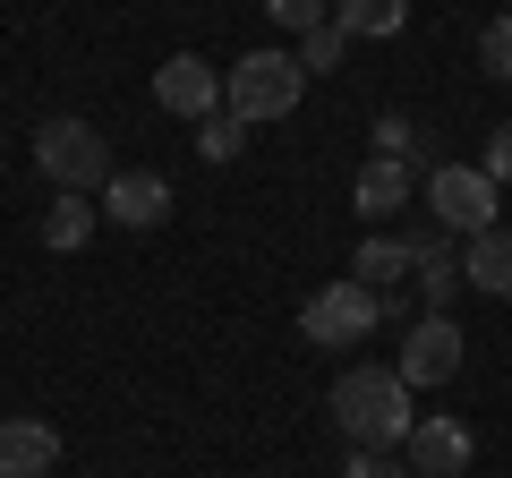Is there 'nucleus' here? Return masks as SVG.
I'll return each instance as SVG.
<instances>
[{
	"mask_svg": "<svg viewBox=\"0 0 512 478\" xmlns=\"http://www.w3.org/2000/svg\"><path fill=\"white\" fill-rule=\"evenodd\" d=\"M333 427L350 436V453H402V436L419 427V410H410V385H402V368H342L333 376Z\"/></svg>",
	"mask_w": 512,
	"mask_h": 478,
	"instance_id": "f257e3e1",
	"label": "nucleus"
},
{
	"mask_svg": "<svg viewBox=\"0 0 512 478\" xmlns=\"http://www.w3.org/2000/svg\"><path fill=\"white\" fill-rule=\"evenodd\" d=\"M35 171L52 180V197H103L111 180V146L94 120H77V111H52L35 129Z\"/></svg>",
	"mask_w": 512,
	"mask_h": 478,
	"instance_id": "f03ea898",
	"label": "nucleus"
},
{
	"mask_svg": "<svg viewBox=\"0 0 512 478\" xmlns=\"http://www.w3.org/2000/svg\"><path fill=\"white\" fill-rule=\"evenodd\" d=\"M299 94H308V69H299V52H239L231 69H222V111H239V120H291Z\"/></svg>",
	"mask_w": 512,
	"mask_h": 478,
	"instance_id": "7ed1b4c3",
	"label": "nucleus"
},
{
	"mask_svg": "<svg viewBox=\"0 0 512 478\" xmlns=\"http://www.w3.org/2000/svg\"><path fill=\"white\" fill-rule=\"evenodd\" d=\"M419 188H427V222H436V231H453V239L495 231V214H504V188H495L478 163H436Z\"/></svg>",
	"mask_w": 512,
	"mask_h": 478,
	"instance_id": "20e7f679",
	"label": "nucleus"
},
{
	"mask_svg": "<svg viewBox=\"0 0 512 478\" xmlns=\"http://www.w3.org/2000/svg\"><path fill=\"white\" fill-rule=\"evenodd\" d=\"M384 325V291H367V282H325V291L299 308V333H308L316 350H342V342H367V333Z\"/></svg>",
	"mask_w": 512,
	"mask_h": 478,
	"instance_id": "39448f33",
	"label": "nucleus"
},
{
	"mask_svg": "<svg viewBox=\"0 0 512 478\" xmlns=\"http://www.w3.org/2000/svg\"><path fill=\"white\" fill-rule=\"evenodd\" d=\"M461 359H470V333H461L453 316H436V308H427L419 325L402 333V350H393V368H402V385H410V393L453 385V376H461Z\"/></svg>",
	"mask_w": 512,
	"mask_h": 478,
	"instance_id": "423d86ee",
	"label": "nucleus"
},
{
	"mask_svg": "<svg viewBox=\"0 0 512 478\" xmlns=\"http://www.w3.org/2000/svg\"><path fill=\"white\" fill-rule=\"evenodd\" d=\"M478 461V436L461 419H444V410H419V427L402 436V470L410 478H461Z\"/></svg>",
	"mask_w": 512,
	"mask_h": 478,
	"instance_id": "0eeeda50",
	"label": "nucleus"
},
{
	"mask_svg": "<svg viewBox=\"0 0 512 478\" xmlns=\"http://www.w3.org/2000/svg\"><path fill=\"white\" fill-rule=\"evenodd\" d=\"M154 103H163L171 120L197 129V120H214V111H222V69H214V60H197V52H171L163 69H154Z\"/></svg>",
	"mask_w": 512,
	"mask_h": 478,
	"instance_id": "6e6552de",
	"label": "nucleus"
},
{
	"mask_svg": "<svg viewBox=\"0 0 512 478\" xmlns=\"http://www.w3.org/2000/svg\"><path fill=\"white\" fill-rule=\"evenodd\" d=\"M94 205H103V222H120V231H163L171 180H163V171H111Z\"/></svg>",
	"mask_w": 512,
	"mask_h": 478,
	"instance_id": "1a4fd4ad",
	"label": "nucleus"
},
{
	"mask_svg": "<svg viewBox=\"0 0 512 478\" xmlns=\"http://www.w3.org/2000/svg\"><path fill=\"white\" fill-rule=\"evenodd\" d=\"M410 274H419V239L410 231H367L359 257H350V282H367V291H402Z\"/></svg>",
	"mask_w": 512,
	"mask_h": 478,
	"instance_id": "9d476101",
	"label": "nucleus"
},
{
	"mask_svg": "<svg viewBox=\"0 0 512 478\" xmlns=\"http://www.w3.org/2000/svg\"><path fill=\"white\" fill-rule=\"evenodd\" d=\"M60 427L52 419H0V478H52Z\"/></svg>",
	"mask_w": 512,
	"mask_h": 478,
	"instance_id": "9b49d317",
	"label": "nucleus"
},
{
	"mask_svg": "<svg viewBox=\"0 0 512 478\" xmlns=\"http://www.w3.org/2000/svg\"><path fill=\"white\" fill-rule=\"evenodd\" d=\"M410 239H419V274H410V282H419V299L436 316H453V299H461V248H453V231L427 222V231H410Z\"/></svg>",
	"mask_w": 512,
	"mask_h": 478,
	"instance_id": "f8f14e48",
	"label": "nucleus"
},
{
	"mask_svg": "<svg viewBox=\"0 0 512 478\" xmlns=\"http://www.w3.org/2000/svg\"><path fill=\"white\" fill-rule=\"evenodd\" d=\"M410 188H419V171L410 163H393V154H376V163L359 171V180H350V205H359L367 222H393L410 205Z\"/></svg>",
	"mask_w": 512,
	"mask_h": 478,
	"instance_id": "ddd939ff",
	"label": "nucleus"
},
{
	"mask_svg": "<svg viewBox=\"0 0 512 478\" xmlns=\"http://www.w3.org/2000/svg\"><path fill=\"white\" fill-rule=\"evenodd\" d=\"M461 282L487 291V299H512V231H504V222L478 231V239H461Z\"/></svg>",
	"mask_w": 512,
	"mask_h": 478,
	"instance_id": "4468645a",
	"label": "nucleus"
},
{
	"mask_svg": "<svg viewBox=\"0 0 512 478\" xmlns=\"http://www.w3.org/2000/svg\"><path fill=\"white\" fill-rule=\"evenodd\" d=\"M333 26L350 43H393L410 26V0H333Z\"/></svg>",
	"mask_w": 512,
	"mask_h": 478,
	"instance_id": "2eb2a0df",
	"label": "nucleus"
},
{
	"mask_svg": "<svg viewBox=\"0 0 512 478\" xmlns=\"http://www.w3.org/2000/svg\"><path fill=\"white\" fill-rule=\"evenodd\" d=\"M94 222H103V205H94V197H52V205H43V248L69 257V248H86V239H94Z\"/></svg>",
	"mask_w": 512,
	"mask_h": 478,
	"instance_id": "dca6fc26",
	"label": "nucleus"
},
{
	"mask_svg": "<svg viewBox=\"0 0 512 478\" xmlns=\"http://www.w3.org/2000/svg\"><path fill=\"white\" fill-rule=\"evenodd\" d=\"M248 120H239V111H214V120H197V154L205 163H239V146H248Z\"/></svg>",
	"mask_w": 512,
	"mask_h": 478,
	"instance_id": "f3484780",
	"label": "nucleus"
},
{
	"mask_svg": "<svg viewBox=\"0 0 512 478\" xmlns=\"http://www.w3.org/2000/svg\"><path fill=\"white\" fill-rule=\"evenodd\" d=\"M342 52H350V35H342V26H308V35H299V69H308V77H325V69H342Z\"/></svg>",
	"mask_w": 512,
	"mask_h": 478,
	"instance_id": "a211bd4d",
	"label": "nucleus"
},
{
	"mask_svg": "<svg viewBox=\"0 0 512 478\" xmlns=\"http://www.w3.org/2000/svg\"><path fill=\"white\" fill-rule=\"evenodd\" d=\"M256 9H265L274 26H291V35H308V26L333 18V0H256Z\"/></svg>",
	"mask_w": 512,
	"mask_h": 478,
	"instance_id": "6ab92c4d",
	"label": "nucleus"
},
{
	"mask_svg": "<svg viewBox=\"0 0 512 478\" xmlns=\"http://www.w3.org/2000/svg\"><path fill=\"white\" fill-rule=\"evenodd\" d=\"M478 69L512 77V18H487V35H478Z\"/></svg>",
	"mask_w": 512,
	"mask_h": 478,
	"instance_id": "aec40b11",
	"label": "nucleus"
},
{
	"mask_svg": "<svg viewBox=\"0 0 512 478\" xmlns=\"http://www.w3.org/2000/svg\"><path fill=\"white\" fill-rule=\"evenodd\" d=\"M367 137H376V154H393V163H410V146H419V129H410L402 111H376V129H367Z\"/></svg>",
	"mask_w": 512,
	"mask_h": 478,
	"instance_id": "412c9836",
	"label": "nucleus"
},
{
	"mask_svg": "<svg viewBox=\"0 0 512 478\" xmlns=\"http://www.w3.org/2000/svg\"><path fill=\"white\" fill-rule=\"evenodd\" d=\"M478 171H487L495 188H512V120H495V129H487V154H478Z\"/></svg>",
	"mask_w": 512,
	"mask_h": 478,
	"instance_id": "4be33fe9",
	"label": "nucleus"
},
{
	"mask_svg": "<svg viewBox=\"0 0 512 478\" xmlns=\"http://www.w3.org/2000/svg\"><path fill=\"white\" fill-rule=\"evenodd\" d=\"M342 478H410V470H402L393 453H350V461H342Z\"/></svg>",
	"mask_w": 512,
	"mask_h": 478,
	"instance_id": "5701e85b",
	"label": "nucleus"
}]
</instances>
